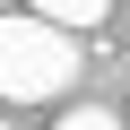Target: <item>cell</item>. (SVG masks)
I'll list each match as a JSON object with an SVG mask.
<instances>
[{
    "label": "cell",
    "instance_id": "obj_3",
    "mask_svg": "<svg viewBox=\"0 0 130 130\" xmlns=\"http://www.w3.org/2000/svg\"><path fill=\"white\" fill-rule=\"evenodd\" d=\"M61 130H121V113H104V104H78V113H61Z\"/></svg>",
    "mask_w": 130,
    "mask_h": 130
},
{
    "label": "cell",
    "instance_id": "obj_2",
    "mask_svg": "<svg viewBox=\"0 0 130 130\" xmlns=\"http://www.w3.org/2000/svg\"><path fill=\"white\" fill-rule=\"evenodd\" d=\"M35 18L52 35H87V26H104V0H35Z\"/></svg>",
    "mask_w": 130,
    "mask_h": 130
},
{
    "label": "cell",
    "instance_id": "obj_5",
    "mask_svg": "<svg viewBox=\"0 0 130 130\" xmlns=\"http://www.w3.org/2000/svg\"><path fill=\"white\" fill-rule=\"evenodd\" d=\"M0 130H9V121H0Z\"/></svg>",
    "mask_w": 130,
    "mask_h": 130
},
{
    "label": "cell",
    "instance_id": "obj_1",
    "mask_svg": "<svg viewBox=\"0 0 130 130\" xmlns=\"http://www.w3.org/2000/svg\"><path fill=\"white\" fill-rule=\"evenodd\" d=\"M78 78V43L52 35L43 18H0V95L9 104H52Z\"/></svg>",
    "mask_w": 130,
    "mask_h": 130
},
{
    "label": "cell",
    "instance_id": "obj_4",
    "mask_svg": "<svg viewBox=\"0 0 130 130\" xmlns=\"http://www.w3.org/2000/svg\"><path fill=\"white\" fill-rule=\"evenodd\" d=\"M121 130H130V113H121Z\"/></svg>",
    "mask_w": 130,
    "mask_h": 130
}]
</instances>
